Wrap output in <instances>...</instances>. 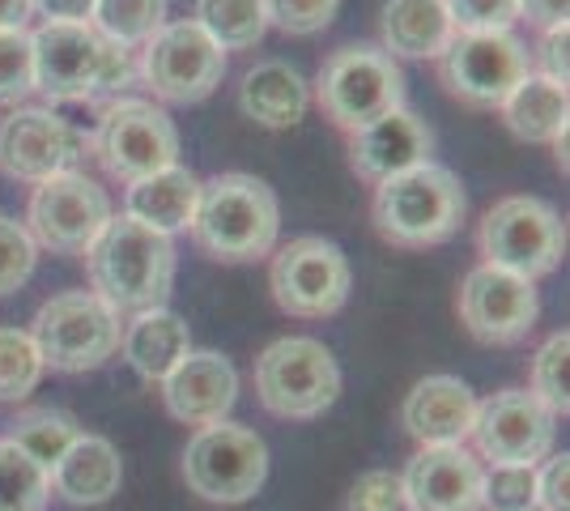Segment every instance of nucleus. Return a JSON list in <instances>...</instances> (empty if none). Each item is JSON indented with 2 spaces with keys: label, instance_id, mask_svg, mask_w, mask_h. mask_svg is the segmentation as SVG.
I'll return each instance as SVG.
<instances>
[{
  "label": "nucleus",
  "instance_id": "obj_1",
  "mask_svg": "<svg viewBox=\"0 0 570 511\" xmlns=\"http://www.w3.org/2000/svg\"><path fill=\"white\" fill-rule=\"evenodd\" d=\"M86 268L95 294L111 312H154L167 307V294L175 286V244L163 230L119 214L90 244Z\"/></svg>",
  "mask_w": 570,
  "mask_h": 511
},
{
  "label": "nucleus",
  "instance_id": "obj_2",
  "mask_svg": "<svg viewBox=\"0 0 570 511\" xmlns=\"http://www.w3.org/2000/svg\"><path fill=\"white\" fill-rule=\"evenodd\" d=\"M35 90L51 102H90L137 86V51L116 48L90 22H43L35 35Z\"/></svg>",
  "mask_w": 570,
  "mask_h": 511
},
{
  "label": "nucleus",
  "instance_id": "obj_3",
  "mask_svg": "<svg viewBox=\"0 0 570 511\" xmlns=\"http://www.w3.org/2000/svg\"><path fill=\"white\" fill-rule=\"evenodd\" d=\"M191 235L214 261H226V265L261 261L277 247V235H282L277 193L243 170L214 175L209 184H200Z\"/></svg>",
  "mask_w": 570,
  "mask_h": 511
},
{
  "label": "nucleus",
  "instance_id": "obj_4",
  "mask_svg": "<svg viewBox=\"0 0 570 511\" xmlns=\"http://www.w3.org/2000/svg\"><path fill=\"white\" fill-rule=\"evenodd\" d=\"M469 214V196L452 167L422 163L396 179L375 184L371 218L387 244L396 247H434L448 244Z\"/></svg>",
  "mask_w": 570,
  "mask_h": 511
},
{
  "label": "nucleus",
  "instance_id": "obj_5",
  "mask_svg": "<svg viewBox=\"0 0 570 511\" xmlns=\"http://www.w3.org/2000/svg\"><path fill=\"white\" fill-rule=\"evenodd\" d=\"M315 102L336 128L357 132L387 111L404 107L401 65L380 43H345L320 65Z\"/></svg>",
  "mask_w": 570,
  "mask_h": 511
},
{
  "label": "nucleus",
  "instance_id": "obj_6",
  "mask_svg": "<svg viewBox=\"0 0 570 511\" xmlns=\"http://www.w3.org/2000/svg\"><path fill=\"white\" fill-rule=\"evenodd\" d=\"M481 265L507 268L515 277H546L567 256V222L541 196H502L476 226Z\"/></svg>",
  "mask_w": 570,
  "mask_h": 511
},
{
  "label": "nucleus",
  "instance_id": "obj_7",
  "mask_svg": "<svg viewBox=\"0 0 570 511\" xmlns=\"http://www.w3.org/2000/svg\"><path fill=\"white\" fill-rule=\"evenodd\" d=\"M30 337L43 354V366L77 375V371H98L116 354L124 324L119 312H111L95 291H65L35 312Z\"/></svg>",
  "mask_w": 570,
  "mask_h": 511
},
{
  "label": "nucleus",
  "instance_id": "obj_8",
  "mask_svg": "<svg viewBox=\"0 0 570 511\" xmlns=\"http://www.w3.org/2000/svg\"><path fill=\"white\" fill-rule=\"evenodd\" d=\"M256 392L273 417L307 422L341 396V366L315 337H282L256 358Z\"/></svg>",
  "mask_w": 570,
  "mask_h": 511
},
{
  "label": "nucleus",
  "instance_id": "obj_9",
  "mask_svg": "<svg viewBox=\"0 0 570 511\" xmlns=\"http://www.w3.org/2000/svg\"><path fill=\"white\" fill-rule=\"evenodd\" d=\"M268 478V448L256 431L238 422H214L200 426L184 452V482L205 503L235 508L256 499Z\"/></svg>",
  "mask_w": 570,
  "mask_h": 511
},
{
  "label": "nucleus",
  "instance_id": "obj_10",
  "mask_svg": "<svg viewBox=\"0 0 570 511\" xmlns=\"http://www.w3.org/2000/svg\"><path fill=\"white\" fill-rule=\"evenodd\" d=\"M528 73V48L515 30H455L448 51L439 56V77L448 95L476 111L502 107V98Z\"/></svg>",
  "mask_w": 570,
  "mask_h": 511
},
{
  "label": "nucleus",
  "instance_id": "obj_11",
  "mask_svg": "<svg viewBox=\"0 0 570 511\" xmlns=\"http://www.w3.org/2000/svg\"><path fill=\"white\" fill-rule=\"evenodd\" d=\"M90 149L107 175L137 184L145 175L179 163V128L149 98H116L111 107H102Z\"/></svg>",
  "mask_w": 570,
  "mask_h": 511
},
{
  "label": "nucleus",
  "instance_id": "obj_12",
  "mask_svg": "<svg viewBox=\"0 0 570 511\" xmlns=\"http://www.w3.org/2000/svg\"><path fill=\"white\" fill-rule=\"evenodd\" d=\"M268 286H273V298H277V307H282L285 316L324 320L336 316L350 303L354 273H350L345 252L333 239L303 235V239H289L273 256Z\"/></svg>",
  "mask_w": 570,
  "mask_h": 511
},
{
  "label": "nucleus",
  "instance_id": "obj_13",
  "mask_svg": "<svg viewBox=\"0 0 570 511\" xmlns=\"http://www.w3.org/2000/svg\"><path fill=\"white\" fill-rule=\"evenodd\" d=\"M111 218L116 214L107 188H98L86 170H65L35 184L26 230L39 247H51L60 256H86Z\"/></svg>",
  "mask_w": 570,
  "mask_h": 511
},
{
  "label": "nucleus",
  "instance_id": "obj_14",
  "mask_svg": "<svg viewBox=\"0 0 570 511\" xmlns=\"http://www.w3.org/2000/svg\"><path fill=\"white\" fill-rule=\"evenodd\" d=\"M137 77L163 102H205L226 77V51L191 22H167L137 56Z\"/></svg>",
  "mask_w": 570,
  "mask_h": 511
},
{
  "label": "nucleus",
  "instance_id": "obj_15",
  "mask_svg": "<svg viewBox=\"0 0 570 511\" xmlns=\"http://www.w3.org/2000/svg\"><path fill=\"white\" fill-rule=\"evenodd\" d=\"M90 154V137L51 107H13L0 120V170L22 184L77 170Z\"/></svg>",
  "mask_w": 570,
  "mask_h": 511
},
{
  "label": "nucleus",
  "instance_id": "obj_16",
  "mask_svg": "<svg viewBox=\"0 0 570 511\" xmlns=\"http://www.w3.org/2000/svg\"><path fill=\"white\" fill-rule=\"evenodd\" d=\"M558 435V417L528 389H502L476 405L473 443L481 461L499 464H532L546 461Z\"/></svg>",
  "mask_w": 570,
  "mask_h": 511
},
{
  "label": "nucleus",
  "instance_id": "obj_17",
  "mask_svg": "<svg viewBox=\"0 0 570 511\" xmlns=\"http://www.w3.org/2000/svg\"><path fill=\"white\" fill-rule=\"evenodd\" d=\"M541 294L537 282L507 268L476 265L460 286V320L481 345H515L537 328Z\"/></svg>",
  "mask_w": 570,
  "mask_h": 511
},
{
  "label": "nucleus",
  "instance_id": "obj_18",
  "mask_svg": "<svg viewBox=\"0 0 570 511\" xmlns=\"http://www.w3.org/2000/svg\"><path fill=\"white\" fill-rule=\"evenodd\" d=\"M413 511H481L485 508V469L464 443L422 448L401 473Z\"/></svg>",
  "mask_w": 570,
  "mask_h": 511
},
{
  "label": "nucleus",
  "instance_id": "obj_19",
  "mask_svg": "<svg viewBox=\"0 0 570 511\" xmlns=\"http://www.w3.org/2000/svg\"><path fill=\"white\" fill-rule=\"evenodd\" d=\"M163 401L175 422L188 426H214L238 401V371L217 350H188L179 366L163 380Z\"/></svg>",
  "mask_w": 570,
  "mask_h": 511
},
{
  "label": "nucleus",
  "instance_id": "obj_20",
  "mask_svg": "<svg viewBox=\"0 0 570 511\" xmlns=\"http://www.w3.org/2000/svg\"><path fill=\"white\" fill-rule=\"evenodd\" d=\"M430 146L434 137L426 120L413 116L409 107H396L375 124L350 132V167L357 170V179L383 184V179H396L404 170L430 163Z\"/></svg>",
  "mask_w": 570,
  "mask_h": 511
},
{
  "label": "nucleus",
  "instance_id": "obj_21",
  "mask_svg": "<svg viewBox=\"0 0 570 511\" xmlns=\"http://www.w3.org/2000/svg\"><path fill=\"white\" fill-rule=\"evenodd\" d=\"M476 396L455 375H426L404 396L401 422L422 448H452L473 435Z\"/></svg>",
  "mask_w": 570,
  "mask_h": 511
},
{
  "label": "nucleus",
  "instance_id": "obj_22",
  "mask_svg": "<svg viewBox=\"0 0 570 511\" xmlns=\"http://www.w3.org/2000/svg\"><path fill=\"white\" fill-rule=\"evenodd\" d=\"M383 51L396 60H439L455 39L448 0H387L380 13Z\"/></svg>",
  "mask_w": 570,
  "mask_h": 511
},
{
  "label": "nucleus",
  "instance_id": "obj_23",
  "mask_svg": "<svg viewBox=\"0 0 570 511\" xmlns=\"http://www.w3.org/2000/svg\"><path fill=\"white\" fill-rule=\"evenodd\" d=\"M119 482H124V464H119L116 443L102 435H81L51 469V490L72 508L107 503Z\"/></svg>",
  "mask_w": 570,
  "mask_h": 511
},
{
  "label": "nucleus",
  "instance_id": "obj_24",
  "mask_svg": "<svg viewBox=\"0 0 570 511\" xmlns=\"http://www.w3.org/2000/svg\"><path fill=\"white\" fill-rule=\"evenodd\" d=\"M238 107H243L247 120H256L261 128H294V124L307 116L311 86L294 65H285V60H261L256 69L243 73Z\"/></svg>",
  "mask_w": 570,
  "mask_h": 511
},
{
  "label": "nucleus",
  "instance_id": "obj_25",
  "mask_svg": "<svg viewBox=\"0 0 570 511\" xmlns=\"http://www.w3.org/2000/svg\"><path fill=\"white\" fill-rule=\"evenodd\" d=\"M119 350L128 366L149 380V384H163L170 371L179 366V358L191 350V333L184 316H175L170 307H154V312H137V316L124 324V337Z\"/></svg>",
  "mask_w": 570,
  "mask_h": 511
},
{
  "label": "nucleus",
  "instance_id": "obj_26",
  "mask_svg": "<svg viewBox=\"0 0 570 511\" xmlns=\"http://www.w3.org/2000/svg\"><path fill=\"white\" fill-rule=\"evenodd\" d=\"M196 200H200V179L191 175L188 167H167L145 175L137 184H128V196H124V214L128 218L145 222L163 235H175L191 226L196 218Z\"/></svg>",
  "mask_w": 570,
  "mask_h": 511
},
{
  "label": "nucleus",
  "instance_id": "obj_27",
  "mask_svg": "<svg viewBox=\"0 0 570 511\" xmlns=\"http://www.w3.org/2000/svg\"><path fill=\"white\" fill-rule=\"evenodd\" d=\"M502 124L520 137V141H532V146H553L562 132H567L570 120V102H567V86H553L541 73H528L502 98Z\"/></svg>",
  "mask_w": 570,
  "mask_h": 511
},
{
  "label": "nucleus",
  "instance_id": "obj_28",
  "mask_svg": "<svg viewBox=\"0 0 570 511\" xmlns=\"http://www.w3.org/2000/svg\"><path fill=\"white\" fill-rule=\"evenodd\" d=\"M4 439H9L13 448H22L39 469L51 473V469L60 464V456L81 439V426H77V417L65 414V410H26V414H18L9 422V435Z\"/></svg>",
  "mask_w": 570,
  "mask_h": 511
},
{
  "label": "nucleus",
  "instance_id": "obj_29",
  "mask_svg": "<svg viewBox=\"0 0 570 511\" xmlns=\"http://www.w3.org/2000/svg\"><path fill=\"white\" fill-rule=\"evenodd\" d=\"M191 22L200 26L222 51L256 48L264 39V30H268L264 0H196V18Z\"/></svg>",
  "mask_w": 570,
  "mask_h": 511
},
{
  "label": "nucleus",
  "instance_id": "obj_30",
  "mask_svg": "<svg viewBox=\"0 0 570 511\" xmlns=\"http://www.w3.org/2000/svg\"><path fill=\"white\" fill-rule=\"evenodd\" d=\"M90 26L107 43L137 51L167 26V0H95Z\"/></svg>",
  "mask_w": 570,
  "mask_h": 511
},
{
  "label": "nucleus",
  "instance_id": "obj_31",
  "mask_svg": "<svg viewBox=\"0 0 570 511\" xmlns=\"http://www.w3.org/2000/svg\"><path fill=\"white\" fill-rule=\"evenodd\" d=\"M51 499V473L0 439V511H43Z\"/></svg>",
  "mask_w": 570,
  "mask_h": 511
},
{
  "label": "nucleus",
  "instance_id": "obj_32",
  "mask_svg": "<svg viewBox=\"0 0 570 511\" xmlns=\"http://www.w3.org/2000/svg\"><path fill=\"white\" fill-rule=\"evenodd\" d=\"M43 354L30 333L22 328H0V401H22L43 380Z\"/></svg>",
  "mask_w": 570,
  "mask_h": 511
},
{
  "label": "nucleus",
  "instance_id": "obj_33",
  "mask_svg": "<svg viewBox=\"0 0 570 511\" xmlns=\"http://www.w3.org/2000/svg\"><path fill=\"white\" fill-rule=\"evenodd\" d=\"M532 396L546 405L549 414L567 417L570 410V337L567 328L553 333V337L537 350L532 358Z\"/></svg>",
  "mask_w": 570,
  "mask_h": 511
},
{
  "label": "nucleus",
  "instance_id": "obj_34",
  "mask_svg": "<svg viewBox=\"0 0 570 511\" xmlns=\"http://www.w3.org/2000/svg\"><path fill=\"white\" fill-rule=\"evenodd\" d=\"M35 95V43L30 30H0V107Z\"/></svg>",
  "mask_w": 570,
  "mask_h": 511
},
{
  "label": "nucleus",
  "instance_id": "obj_35",
  "mask_svg": "<svg viewBox=\"0 0 570 511\" xmlns=\"http://www.w3.org/2000/svg\"><path fill=\"white\" fill-rule=\"evenodd\" d=\"M35 261H39V244L30 239L22 222L0 218V294L22 291L35 273Z\"/></svg>",
  "mask_w": 570,
  "mask_h": 511
},
{
  "label": "nucleus",
  "instance_id": "obj_36",
  "mask_svg": "<svg viewBox=\"0 0 570 511\" xmlns=\"http://www.w3.org/2000/svg\"><path fill=\"white\" fill-rule=\"evenodd\" d=\"M341 0H264V18L285 35H320L328 30Z\"/></svg>",
  "mask_w": 570,
  "mask_h": 511
},
{
  "label": "nucleus",
  "instance_id": "obj_37",
  "mask_svg": "<svg viewBox=\"0 0 570 511\" xmlns=\"http://www.w3.org/2000/svg\"><path fill=\"white\" fill-rule=\"evenodd\" d=\"M350 511H413L409 508V494H404L401 473L392 469H371L362 473L354 487H350Z\"/></svg>",
  "mask_w": 570,
  "mask_h": 511
},
{
  "label": "nucleus",
  "instance_id": "obj_38",
  "mask_svg": "<svg viewBox=\"0 0 570 511\" xmlns=\"http://www.w3.org/2000/svg\"><path fill=\"white\" fill-rule=\"evenodd\" d=\"M532 487H537V469H528V464H499L494 473H485V508L528 511L532 508Z\"/></svg>",
  "mask_w": 570,
  "mask_h": 511
},
{
  "label": "nucleus",
  "instance_id": "obj_39",
  "mask_svg": "<svg viewBox=\"0 0 570 511\" xmlns=\"http://www.w3.org/2000/svg\"><path fill=\"white\" fill-rule=\"evenodd\" d=\"M455 30H511L520 22V0H448Z\"/></svg>",
  "mask_w": 570,
  "mask_h": 511
},
{
  "label": "nucleus",
  "instance_id": "obj_40",
  "mask_svg": "<svg viewBox=\"0 0 570 511\" xmlns=\"http://www.w3.org/2000/svg\"><path fill=\"white\" fill-rule=\"evenodd\" d=\"M532 503L541 511H570V456H549L537 469V487H532Z\"/></svg>",
  "mask_w": 570,
  "mask_h": 511
},
{
  "label": "nucleus",
  "instance_id": "obj_41",
  "mask_svg": "<svg viewBox=\"0 0 570 511\" xmlns=\"http://www.w3.org/2000/svg\"><path fill=\"white\" fill-rule=\"evenodd\" d=\"M570 30L567 26H553L541 35V48H537V65H541V77L553 81V86H567V73H570Z\"/></svg>",
  "mask_w": 570,
  "mask_h": 511
},
{
  "label": "nucleus",
  "instance_id": "obj_42",
  "mask_svg": "<svg viewBox=\"0 0 570 511\" xmlns=\"http://www.w3.org/2000/svg\"><path fill=\"white\" fill-rule=\"evenodd\" d=\"M570 0H520V18L537 30H553V26H567Z\"/></svg>",
  "mask_w": 570,
  "mask_h": 511
},
{
  "label": "nucleus",
  "instance_id": "obj_43",
  "mask_svg": "<svg viewBox=\"0 0 570 511\" xmlns=\"http://www.w3.org/2000/svg\"><path fill=\"white\" fill-rule=\"evenodd\" d=\"M35 9H39L48 22H90L95 0H35Z\"/></svg>",
  "mask_w": 570,
  "mask_h": 511
},
{
  "label": "nucleus",
  "instance_id": "obj_44",
  "mask_svg": "<svg viewBox=\"0 0 570 511\" xmlns=\"http://www.w3.org/2000/svg\"><path fill=\"white\" fill-rule=\"evenodd\" d=\"M30 13H35V0H0V30H26Z\"/></svg>",
  "mask_w": 570,
  "mask_h": 511
}]
</instances>
